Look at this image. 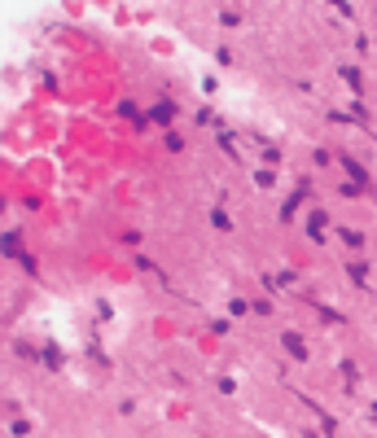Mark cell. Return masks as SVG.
Listing matches in <instances>:
<instances>
[{
	"label": "cell",
	"instance_id": "obj_1",
	"mask_svg": "<svg viewBox=\"0 0 377 438\" xmlns=\"http://www.w3.org/2000/svg\"><path fill=\"white\" fill-rule=\"evenodd\" d=\"M342 167H346V171H351V175H356L360 184H364V180H368V175H364V167H360V162H356V158H342Z\"/></svg>",
	"mask_w": 377,
	"mask_h": 438
},
{
	"label": "cell",
	"instance_id": "obj_2",
	"mask_svg": "<svg viewBox=\"0 0 377 438\" xmlns=\"http://www.w3.org/2000/svg\"><path fill=\"white\" fill-rule=\"evenodd\" d=\"M285 346H290L294 355H298V360H303V355H307V350H303V342H298V333H285Z\"/></svg>",
	"mask_w": 377,
	"mask_h": 438
},
{
	"label": "cell",
	"instance_id": "obj_3",
	"mask_svg": "<svg viewBox=\"0 0 377 438\" xmlns=\"http://www.w3.org/2000/svg\"><path fill=\"white\" fill-rule=\"evenodd\" d=\"M368 412H373V416H377V403H368Z\"/></svg>",
	"mask_w": 377,
	"mask_h": 438
}]
</instances>
